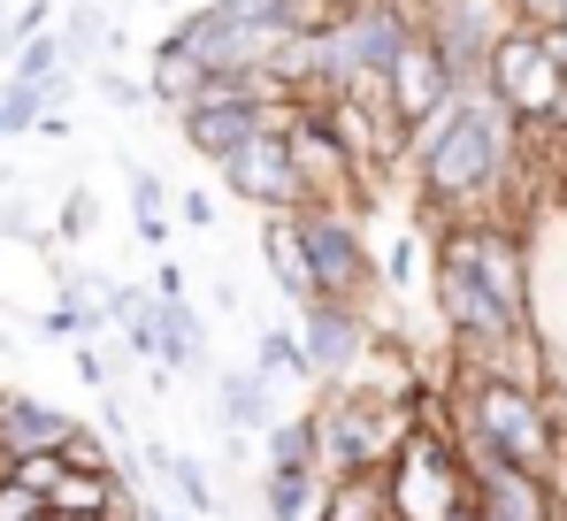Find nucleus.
<instances>
[{"mask_svg": "<svg viewBox=\"0 0 567 521\" xmlns=\"http://www.w3.org/2000/svg\"><path fill=\"white\" fill-rule=\"evenodd\" d=\"M315 430H322V468L330 476H383L391 452L414 430V415H406V399H383L369 384H322Z\"/></svg>", "mask_w": 567, "mask_h": 521, "instance_id": "20e7f679", "label": "nucleus"}, {"mask_svg": "<svg viewBox=\"0 0 567 521\" xmlns=\"http://www.w3.org/2000/svg\"><path fill=\"white\" fill-rule=\"evenodd\" d=\"M453 92H461L453 62L437 54V39H430V31H414V39L399 47L391 78H383V100H391V115L406 123V139H414V131H422V123H430V115H437V108H445Z\"/></svg>", "mask_w": 567, "mask_h": 521, "instance_id": "6e6552de", "label": "nucleus"}, {"mask_svg": "<svg viewBox=\"0 0 567 521\" xmlns=\"http://www.w3.org/2000/svg\"><path fill=\"white\" fill-rule=\"evenodd\" d=\"M553 521H567V507H560V514H553Z\"/></svg>", "mask_w": 567, "mask_h": 521, "instance_id": "c756f323", "label": "nucleus"}, {"mask_svg": "<svg viewBox=\"0 0 567 521\" xmlns=\"http://www.w3.org/2000/svg\"><path fill=\"white\" fill-rule=\"evenodd\" d=\"M322 499H330V476H322V468H269V476H261L269 521H315Z\"/></svg>", "mask_w": 567, "mask_h": 521, "instance_id": "4468645a", "label": "nucleus"}, {"mask_svg": "<svg viewBox=\"0 0 567 521\" xmlns=\"http://www.w3.org/2000/svg\"><path fill=\"white\" fill-rule=\"evenodd\" d=\"M269 468H322V430H315V415H284L269 422ZM330 476V468H322Z\"/></svg>", "mask_w": 567, "mask_h": 521, "instance_id": "a211bd4d", "label": "nucleus"}, {"mask_svg": "<svg viewBox=\"0 0 567 521\" xmlns=\"http://www.w3.org/2000/svg\"><path fill=\"white\" fill-rule=\"evenodd\" d=\"M545 39H553V62H560V78H567V23H553Z\"/></svg>", "mask_w": 567, "mask_h": 521, "instance_id": "a878e982", "label": "nucleus"}, {"mask_svg": "<svg viewBox=\"0 0 567 521\" xmlns=\"http://www.w3.org/2000/svg\"><path fill=\"white\" fill-rule=\"evenodd\" d=\"M498 8H506V23H537V31L560 23V0H498Z\"/></svg>", "mask_w": 567, "mask_h": 521, "instance_id": "5701e85b", "label": "nucleus"}, {"mask_svg": "<svg viewBox=\"0 0 567 521\" xmlns=\"http://www.w3.org/2000/svg\"><path fill=\"white\" fill-rule=\"evenodd\" d=\"M383 491H391V521H461L475 507V468L461 430H406V445L391 452L383 468Z\"/></svg>", "mask_w": 567, "mask_h": 521, "instance_id": "7ed1b4c3", "label": "nucleus"}, {"mask_svg": "<svg viewBox=\"0 0 567 521\" xmlns=\"http://www.w3.org/2000/svg\"><path fill=\"white\" fill-rule=\"evenodd\" d=\"M62 231H70V238L93 231V192H70V200H62Z\"/></svg>", "mask_w": 567, "mask_h": 521, "instance_id": "393cba45", "label": "nucleus"}, {"mask_svg": "<svg viewBox=\"0 0 567 521\" xmlns=\"http://www.w3.org/2000/svg\"><path fill=\"white\" fill-rule=\"evenodd\" d=\"M299 231H307V260H315V292L322 299L369 307V292H383L377 238H369L361 207H299Z\"/></svg>", "mask_w": 567, "mask_h": 521, "instance_id": "423d86ee", "label": "nucleus"}, {"mask_svg": "<svg viewBox=\"0 0 567 521\" xmlns=\"http://www.w3.org/2000/svg\"><path fill=\"white\" fill-rule=\"evenodd\" d=\"M254 368H261L269 384H322L315 360H307V338H291V330H261V338H254Z\"/></svg>", "mask_w": 567, "mask_h": 521, "instance_id": "f3484780", "label": "nucleus"}, {"mask_svg": "<svg viewBox=\"0 0 567 521\" xmlns=\"http://www.w3.org/2000/svg\"><path fill=\"white\" fill-rule=\"evenodd\" d=\"M8 476H16V483H31V491H54V483L70 476V452H16V460H8Z\"/></svg>", "mask_w": 567, "mask_h": 521, "instance_id": "412c9836", "label": "nucleus"}, {"mask_svg": "<svg viewBox=\"0 0 567 521\" xmlns=\"http://www.w3.org/2000/svg\"><path fill=\"white\" fill-rule=\"evenodd\" d=\"M261 254H269V276L284 284L291 307H315V299H322V292H315V260H307L299 215H261Z\"/></svg>", "mask_w": 567, "mask_h": 521, "instance_id": "9b49d317", "label": "nucleus"}, {"mask_svg": "<svg viewBox=\"0 0 567 521\" xmlns=\"http://www.w3.org/2000/svg\"><path fill=\"white\" fill-rule=\"evenodd\" d=\"M514 162H522V123L498 108L491 85H461L406 146V170H414L430 223L498 215V192L514 184Z\"/></svg>", "mask_w": 567, "mask_h": 521, "instance_id": "f257e3e1", "label": "nucleus"}, {"mask_svg": "<svg viewBox=\"0 0 567 521\" xmlns=\"http://www.w3.org/2000/svg\"><path fill=\"white\" fill-rule=\"evenodd\" d=\"M146 460H154V468L169 476V491H177V507H185L192 521H207V514H215V483H207V468H199L192 452H169V445H154Z\"/></svg>", "mask_w": 567, "mask_h": 521, "instance_id": "dca6fc26", "label": "nucleus"}, {"mask_svg": "<svg viewBox=\"0 0 567 521\" xmlns=\"http://www.w3.org/2000/svg\"><path fill=\"white\" fill-rule=\"evenodd\" d=\"M138 521H185L177 507H138Z\"/></svg>", "mask_w": 567, "mask_h": 521, "instance_id": "bb28decb", "label": "nucleus"}, {"mask_svg": "<svg viewBox=\"0 0 567 521\" xmlns=\"http://www.w3.org/2000/svg\"><path fill=\"white\" fill-rule=\"evenodd\" d=\"M78 430L85 422L62 415V407L31 399V391H0V460H16V452H62Z\"/></svg>", "mask_w": 567, "mask_h": 521, "instance_id": "9d476101", "label": "nucleus"}, {"mask_svg": "<svg viewBox=\"0 0 567 521\" xmlns=\"http://www.w3.org/2000/svg\"><path fill=\"white\" fill-rule=\"evenodd\" d=\"M131 215H138V238H146V246H169V215H162V192H169V184H162V170H146V162H131Z\"/></svg>", "mask_w": 567, "mask_h": 521, "instance_id": "6ab92c4d", "label": "nucleus"}, {"mask_svg": "<svg viewBox=\"0 0 567 521\" xmlns=\"http://www.w3.org/2000/svg\"><path fill=\"white\" fill-rule=\"evenodd\" d=\"M215 407H223V430L254 437L277 422V407H269V376L246 360V368H215Z\"/></svg>", "mask_w": 567, "mask_h": 521, "instance_id": "f8f14e48", "label": "nucleus"}, {"mask_svg": "<svg viewBox=\"0 0 567 521\" xmlns=\"http://www.w3.org/2000/svg\"><path fill=\"white\" fill-rule=\"evenodd\" d=\"M483 85L498 92V108H506L522 131H553V123H560L567 78H560V62H553V39H545L537 23H506V31H498Z\"/></svg>", "mask_w": 567, "mask_h": 521, "instance_id": "39448f33", "label": "nucleus"}, {"mask_svg": "<svg viewBox=\"0 0 567 521\" xmlns=\"http://www.w3.org/2000/svg\"><path fill=\"white\" fill-rule=\"evenodd\" d=\"M0 521H47V491H31L0 468Z\"/></svg>", "mask_w": 567, "mask_h": 521, "instance_id": "4be33fe9", "label": "nucleus"}, {"mask_svg": "<svg viewBox=\"0 0 567 521\" xmlns=\"http://www.w3.org/2000/svg\"><path fill=\"white\" fill-rule=\"evenodd\" d=\"M346 16H353V0H284L277 8V23L291 31V39H330Z\"/></svg>", "mask_w": 567, "mask_h": 521, "instance_id": "aec40b11", "label": "nucleus"}, {"mask_svg": "<svg viewBox=\"0 0 567 521\" xmlns=\"http://www.w3.org/2000/svg\"><path fill=\"white\" fill-rule=\"evenodd\" d=\"M177 223L185 231H207L215 223V192H177Z\"/></svg>", "mask_w": 567, "mask_h": 521, "instance_id": "b1692460", "label": "nucleus"}, {"mask_svg": "<svg viewBox=\"0 0 567 521\" xmlns=\"http://www.w3.org/2000/svg\"><path fill=\"white\" fill-rule=\"evenodd\" d=\"M207 78H215V70H207V62L192 54L177 31H169V39L154 47V78H146V85H154V100H162V108H177V115H185L192 100L207 92Z\"/></svg>", "mask_w": 567, "mask_h": 521, "instance_id": "ddd939ff", "label": "nucleus"}, {"mask_svg": "<svg viewBox=\"0 0 567 521\" xmlns=\"http://www.w3.org/2000/svg\"><path fill=\"white\" fill-rule=\"evenodd\" d=\"M315 521H391V491L383 476H330V499Z\"/></svg>", "mask_w": 567, "mask_h": 521, "instance_id": "2eb2a0df", "label": "nucleus"}, {"mask_svg": "<svg viewBox=\"0 0 567 521\" xmlns=\"http://www.w3.org/2000/svg\"><path fill=\"white\" fill-rule=\"evenodd\" d=\"M299 338H307V360H315L322 384H353L361 353L377 338V315L346 307V299H315V307H299Z\"/></svg>", "mask_w": 567, "mask_h": 521, "instance_id": "1a4fd4ad", "label": "nucleus"}, {"mask_svg": "<svg viewBox=\"0 0 567 521\" xmlns=\"http://www.w3.org/2000/svg\"><path fill=\"white\" fill-rule=\"evenodd\" d=\"M223 170V192L230 200H246L254 215H299V207H315L307 200V176L291 162V146H284V131H261V139H246L230 162H215Z\"/></svg>", "mask_w": 567, "mask_h": 521, "instance_id": "0eeeda50", "label": "nucleus"}, {"mask_svg": "<svg viewBox=\"0 0 567 521\" xmlns=\"http://www.w3.org/2000/svg\"><path fill=\"white\" fill-rule=\"evenodd\" d=\"M560 23H567V0H560Z\"/></svg>", "mask_w": 567, "mask_h": 521, "instance_id": "c85d7f7f", "label": "nucleus"}, {"mask_svg": "<svg viewBox=\"0 0 567 521\" xmlns=\"http://www.w3.org/2000/svg\"><path fill=\"white\" fill-rule=\"evenodd\" d=\"M8 47H16V23H8V16H0V54H8Z\"/></svg>", "mask_w": 567, "mask_h": 521, "instance_id": "cd10ccee", "label": "nucleus"}, {"mask_svg": "<svg viewBox=\"0 0 567 521\" xmlns=\"http://www.w3.org/2000/svg\"><path fill=\"white\" fill-rule=\"evenodd\" d=\"M453 399H461V445L491 452V460H514L529 476H560V437H567V391H529V384H506L491 368L453 376Z\"/></svg>", "mask_w": 567, "mask_h": 521, "instance_id": "f03ea898", "label": "nucleus"}]
</instances>
